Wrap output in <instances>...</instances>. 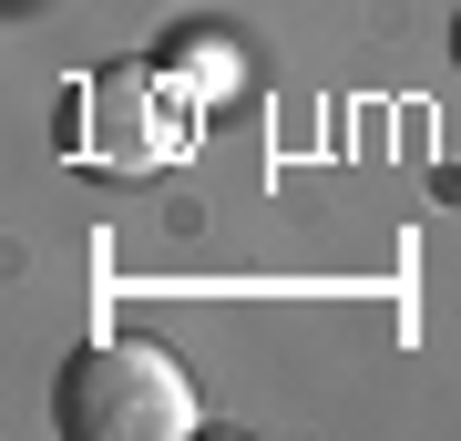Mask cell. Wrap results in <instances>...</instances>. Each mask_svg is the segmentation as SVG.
<instances>
[{"label":"cell","mask_w":461,"mask_h":441,"mask_svg":"<svg viewBox=\"0 0 461 441\" xmlns=\"http://www.w3.org/2000/svg\"><path fill=\"white\" fill-rule=\"evenodd\" d=\"M195 421H205L195 380L154 339H83L51 380V431L62 441H185Z\"/></svg>","instance_id":"obj_2"},{"label":"cell","mask_w":461,"mask_h":441,"mask_svg":"<svg viewBox=\"0 0 461 441\" xmlns=\"http://www.w3.org/2000/svg\"><path fill=\"white\" fill-rule=\"evenodd\" d=\"M195 82H185L165 51L154 62H103L62 93V114H51V144H62L83 175H113V185H144L165 175V164H185V144H195Z\"/></svg>","instance_id":"obj_1"},{"label":"cell","mask_w":461,"mask_h":441,"mask_svg":"<svg viewBox=\"0 0 461 441\" xmlns=\"http://www.w3.org/2000/svg\"><path fill=\"white\" fill-rule=\"evenodd\" d=\"M451 62H461V21H451Z\"/></svg>","instance_id":"obj_4"},{"label":"cell","mask_w":461,"mask_h":441,"mask_svg":"<svg viewBox=\"0 0 461 441\" xmlns=\"http://www.w3.org/2000/svg\"><path fill=\"white\" fill-rule=\"evenodd\" d=\"M165 62H175L185 82H195L205 103H226L236 82H247V62H236V41H226V32H205V21H185V32H165Z\"/></svg>","instance_id":"obj_3"}]
</instances>
